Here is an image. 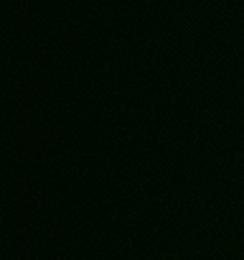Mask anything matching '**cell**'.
Returning a JSON list of instances; mask_svg holds the SVG:
<instances>
[{
  "label": "cell",
  "instance_id": "6da1fadb",
  "mask_svg": "<svg viewBox=\"0 0 244 260\" xmlns=\"http://www.w3.org/2000/svg\"><path fill=\"white\" fill-rule=\"evenodd\" d=\"M150 260H183L178 252H158V255H153Z\"/></svg>",
  "mask_w": 244,
  "mask_h": 260
}]
</instances>
